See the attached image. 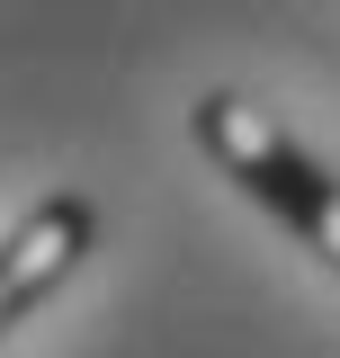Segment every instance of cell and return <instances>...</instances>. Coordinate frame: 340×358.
<instances>
[{
    "mask_svg": "<svg viewBox=\"0 0 340 358\" xmlns=\"http://www.w3.org/2000/svg\"><path fill=\"white\" fill-rule=\"evenodd\" d=\"M188 134L206 143V162L233 179L251 206H269L323 268H340V171H323L296 134L278 126L269 108H251L242 90H206V99L188 108Z\"/></svg>",
    "mask_w": 340,
    "mask_h": 358,
    "instance_id": "6da1fadb",
    "label": "cell"
},
{
    "mask_svg": "<svg viewBox=\"0 0 340 358\" xmlns=\"http://www.w3.org/2000/svg\"><path fill=\"white\" fill-rule=\"evenodd\" d=\"M90 233H99L90 197H63V188H54V197H36L27 215L9 224V242H0V331L36 305V296H54V287L81 268Z\"/></svg>",
    "mask_w": 340,
    "mask_h": 358,
    "instance_id": "7a4b0ae2",
    "label": "cell"
}]
</instances>
